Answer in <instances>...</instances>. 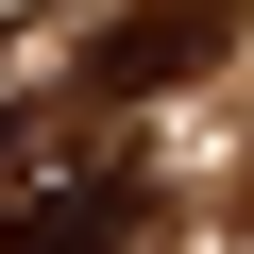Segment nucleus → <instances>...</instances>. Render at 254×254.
Returning <instances> with one entry per match:
<instances>
[{
	"label": "nucleus",
	"instance_id": "f257e3e1",
	"mask_svg": "<svg viewBox=\"0 0 254 254\" xmlns=\"http://www.w3.org/2000/svg\"><path fill=\"white\" fill-rule=\"evenodd\" d=\"M136 220H153V187L136 170H34V187H0V254H136Z\"/></svg>",
	"mask_w": 254,
	"mask_h": 254
},
{
	"label": "nucleus",
	"instance_id": "f03ea898",
	"mask_svg": "<svg viewBox=\"0 0 254 254\" xmlns=\"http://www.w3.org/2000/svg\"><path fill=\"white\" fill-rule=\"evenodd\" d=\"M220 17H237V0H136V17L85 51V85H102V102H153V85H187V68L220 51Z\"/></svg>",
	"mask_w": 254,
	"mask_h": 254
},
{
	"label": "nucleus",
	"instance_id": "7ed1b4c3",
	"mask_svg": "<svg viewBox=\"0 0 254 254\" xmlns=\"http://www.w3.org/2000/svg\"><path fill=\"white\" fill-rule=\"evenodd\" d=\"M51 153H68V102H0V187H34Z\"/></svg>",
	"mask_w": 254,
	"mask_h": 254
},
{
	"label": "nucleus",
	"instance_id": "20e7f679",
	"mask_svg": "<svg viewBox=\"0 0 254 254\" xmlns=\"http://www.w3.org/2000/svg\"><path fill=\"white\" fill-rule=\"evenodd\" d=\"M0 34H17V0H0Z\"/></svg>",
	"mask_w": 254,
	"mask_h": 254
}]
</instances>
